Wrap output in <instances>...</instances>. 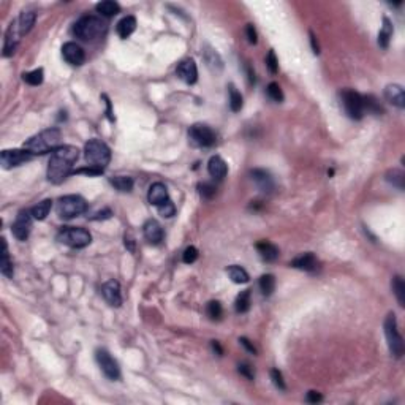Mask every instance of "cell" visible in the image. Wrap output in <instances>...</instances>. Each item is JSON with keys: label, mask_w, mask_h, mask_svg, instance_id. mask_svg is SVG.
<instances>
[{"label": "cell", "mask_w": 405, "mask_h": 405, "mask_svg": "<svg viewBox=\"0 0 405 405\" xmlns=\"http://www.w3.org/2000/svg\"><path fill=\"white\" fill-rule=\"evenodd\" d=\"M78 159L79 150L75 146L57 147L49 159V165H47V179H49V182L62 184L71 173V168H73Z\"/></svg>", "instance_id": "6da1fadb"}, {"label": "cell", "mask_w": 405, "mask_h": 405, "mask_svg": "<svg viewBox=\"0 0 405 405\" xmlns=\"http://www.w3.org/2000/svg\"><path fill=\"white\" fill-rule=\"evenodd\" d=\"M62 133L59 128H47L43 130L38 135L29 138L24 142V149H27L32 156H43L47 152H54L57 147H61Z\"/></svg>", "instance_id": "7a4b0ae2"}, {"label": "cell", "mask_w": 405, "mask_h": 405, "mask_svg": "<svg viewBox=\"0 0 405 405\" xmlns=\"http://www.w3.org/2000/svg\"><path fill=\"white\" fill-rule=\"evenodd\" d=\"M106 32V24L97 16H82L73 27L76 38L82 41H93L102 38Z\"/></svg>", "instance_id": "3957f363"}, {"label": "cell", "mask_w": 405, "mask_h": 405, "mask_svg": "<svg viewBox=\"0 0 405 405\" xmlns=\"http://www.w3.org/2000/svg\"><path fill=\"white\" fill-rule=\"evenodd\" d=\"M84 152H86V160H87L89 166H93V168L105 170L111 160L110 147L106 146V142H103L102 139H97V138L89 139L86 142Z\"/></svg>", "instance_id": "277c9868"}, {"label": "cell", "mask_w": 405, "mask_h": 405, "mask_svg": "<svg viewBox=\"0 0 405 405\" xmlns=\"http://www.w3.org/2000/svg\"><path fill=\"white\" fill-rule=\"evenodd\" d=\"M86 211H87V202L79 195H67L59 198L57 201V214L61 219L65 220L75 219L81 216V214H84Z\"/></svg>", "instance_id": "5b68a950"}, {"label": "cell", "mask_w": 405, "mask_h": 405, "mask_svg": "<svg viewBox=\"0 0 405 405\" xmlns=\"http://www.w3.org/2000/svg\"><path fill=\"white\" fill-rule=\"evenodd\" d=\"M57 241L71 248H84L92 242V236L84 228H64L59 231Z\"/></svg>", "instance_id": "8992f818"}, {"label": "cell", "mask_w": 405, "mask_h": 405, "mask_svg": "<svg viewBox=\"0 0 405 405\" xmlns=\"http://www.w3.org/2000/svg\"><path fill=\"white\" fill-rule=\"evenodd\" d=\"M385 336H386L388 347H389V351L392 353V356H396V358H402L403 350H405L403 348V339L399 334L397 320H396L394 314H388V317L385 320Z\"/></svg>", "instance_id": "52a82bcc"}, {"label": "cell", "mask_w": 405, "mask_h": 405, "mask_svg": "<svg viewBox=\"0 0 405 405\" xmlns=\"http://www.w3.org/2000/svg\"><path fill=\"white\" fill-rule=\"evenodd\" d=\"M340 100L345 113L350 119L355 121H360L364 116V105H363V95L358 92H355L351 89H345L340 92Z\"/></svg>", "instance_id": "ba28073f"}, {"label": "cell", "mask_w": 405, "mask_h": 405, "mask_svg": "<svg viewBox=\"0 0 405 405\" xmlns=\"http://www.w3.org/2000/svg\"><path fill=\"white\" fill-rule=\"evenodd\" d=\"M188 138L198 147H211L216 144V133L214 130L205 124H195L188 130Z\"/></svg>", "instance_id": "9c48e42d"}, {"label": "cell", "mask_w": 405, "mask_h": 405, "mask_svg": "<svg viewBox=\"0 0 405 405\" xmlns=\"http://www.w3.org/2000/svg\"><path fill=\"white\" fill-rule=\"evenodd\" d=\"M32 157L33 156L27 149H5L0 154V165H2V168L10 170L32 160Z\"/></svg>", "instance_id": "30bf717a"}, {"label": "cell", "mask_w": 405, "mask_h": 405, "mask_svg": "<svg viewBox=\"0 0 405 405\" xmlns=\"http://www.w3.org/2000/svg\"><path fill=\"white\" fill-rule=\"evenodd\" d=\"M97 363L102 369V372L108 377L110 380H119L121 378V369H119L117 361L106 350H97Z\"/></svg>", "instance_id": "8fae6325"}, {"label": "cell", "mask_w": 405, "mask_h": 405, "mask_svg": "<svg viewBox=\"0 0 405 405\" xmlns=\"http://www.w3.org/2000/svg\"><path fill=\"white\" fill-rule=\"evenodd\" d=\"M30 228H32V212L21 211L16 216V220H15L13 226H11V233L15 234L16 239L26 241L29 237Z\"/></svg>", "instance_id": "7c38bea8"}, {"label": "cell", "mask_w": 405, "mask_h": 405, "mask_svg": "<svg viewBox=\"0 0 405 405\" xmlns=\"http://www.w3.org/2000/svg\"><path fill=\"white\" fill-rule=\"evenodd\" d=\"M62 56L70 65H82L86 61V54L82 51V47L73 41H68L62 46Z\"/></svg>", "instance_id": "4fadbf2b"}, {"label": "cell", "mask_w": 405, "mask_h": 405, "mask_svg": "<svg viewBox=\"0 0 405 405\" xmlns=\"http://www.w3.org/2000/svg\"><path fill=\"white\" fill-rule=\"evenodd\" d=\"M102 294L106 299L110 306L113 307H119L122 304V293H121V285H119L117 280H108L106 283H103L102 287Z\"/></svg>", "instance_id": "5bb4252c"}, {"label": "cell", "mask_w": 405, "mask_h": 405, "mask_svg": "<svg viewBox=\"0 0 405 405\" xmlns=\"http://www.w3.org/2000/svg\"><path fill=\"white\" fill-rule=\"evenodd\" d=\"M176 73L187 84H195L198 79V68L193 59H185L176 68Z\"/></svg>", "instance_id": "9a60e30c"}, {"label": "cell", "mask_w": 405, "mask_h": 405, "mask_svg": "<svg viewBox=\"0 0 405 405\" xmlns=\"http://www.w3.org/2000/svg\"><path fill=\"white\" fill-rule=\"evenodd\" d=\"M250 176H252V181L257 184V187L261 190V192L271 193L272 190L276 188V185H274L272 176L268 171H265V170H254L252 173H250Z\"/></svg>", "instance_id": "2e32d148"}, {"label": "cell", "mask_w": 405, "mask_h": 405, "mask_svg": "<svg viewBox=\"0 0 405 405\" xmlns=\"http://www.w3.org/2000/svg\"><path fill=\"white\" fill-rule=\"evenodd\" d=\"M142 231H144V237L154 245H157L163 241V228L157 220H147L142 226Z\"/></svg>", "instance_id": "e0dca14e"}, {"label": "cell", "mask_w": 405, "mask_h": 405, "mask_svg": "<svg viewBox=\"0 0 405 405\" xmlns=\"http://www.w3.org/2000/svg\"><path fill=\"white\" fill-rule=\"evenodd\" d=\"M147 199L150 205L154 206H160L163 205L165 201H168V190H166L165 184L162 182H156V184H152L150 188H149V193H147Z\"/></svg>", "instance_id": "ac0fdd59"}, {"label": "cell", "mask_w": 405, "mask_h": 405, "mask_svg": "<svg viewBox=\"0 0 405 405\" xmlns=\"http://www.w3.org/2000/svg\"><path fill=\"white\" fill-rule=\"evenodd\" d=\"M385 98L392 103L394 106H397V108H403L405 106V93H403V89L402 86L399 84H389L385 87Z\"/></svg>", "instance_id": "d6986e66"}, {"label": "cell", "mask_w": 405, "mask_h": 405, "mask_svg": "<svg viewBox=\"0 0 405 405\" xmlns=\"http://www.w3.org/2000/svg\"><path fill=\"white\" fill-rule=\"evenodd\" d=\"M208 171L209 174L214 177V179H223V177L226 176V173H228V166H226L225 160L219 156H214L211 157L209 163H208Z\"/></svg>", "instance_id": "ffe728a7"}, {"label": "cell", "mask_w": 405, "mask_h": 405, "mask_svg": "<svg viewBox=\"0 0 405 405\" xmlns=\"http://www.w3.org/2000/svg\"><path fill=\"white\" fill-rule=\"evenodd\" d=\"M291 266L296 268V269H301V271H315L317 266H318V261H317L314 254L307 252V254H302L299 257H296L291 261Z\"/></svg>", "instance_id": "44dd1931"}, {"label": "cell", "mask_w": 405, "mask_h": 405, "mask_svg": "<svg viewBox=\"0 0 405 405\" xmlns=\"http://www.w3.org/2000/svg\"><path fill=\"white\" fill-rule=\"evenodd\" d=\"M18 29V24H13L11 22V26L8 27L7 30V35H5V44H4V56L5 57H10L13 56L15 51H16V46H18V35L15 30ZM21 37V35H19Z\"/></svg>", "instance_id": "7402d4cb"}, {"label": "cell", "mask_w": 405, "mask_h": 405, "mask_svg": "<svg viewBox=\"0 0 405 405\" xmlns=\"http://www.w3.org/2000/svg\"><path fill=\"white\" fill-rule=\"evenodd\" d=\"M35 21H37V13L35 11L32 10L22 11L18 19V32L21 33V37L32 30V27L35 26Z\"/></svg>", "instance_id": "603a6c76"}, {"label": "cell", "mask_w": 405, "mask_h": 405, "mask_svg": "<svg viewBox=\"0 0 405 405\" xmlns=\"http://www.w3.org/2000/svg\"><path fill=\"white\" fill-rule=\"evenodd\" d=\"M257 250H258V254L260 257L263 258L265 261H276L279 258V248L277 245H274L271 244L269 241H260L257 244Z\"/></svg>", "instance_id": "cb8c5ba5"}, {"label": "cell", "mask_w": 405, "mask_h": 405, "mask_svg": "<svg viewBox=\"0 0 405 405\" xmlns=\"http://www.w3.org/2000/svg\"><path fill=\"white\" fill-rule=\"evenodd\" d=\"M136 29V19L133 16H125L122 18L121 21L117 22V33H119V37L121 38H128L130 35H132Z\"/></svg>", "instance_id": "d4e9b609"}, {"label": "cell", "mask_w": 405, "mask_h": 405, "mask_svg": "<svg viewBox=\"0 0 405 405\" xmlns=\"http://www.w3.org/2000/svg\"><path fill=\"white\" fill-rule=\"evenodd\" d=\"M392 33H394L392 22L388 18H383V26H382V29H380V33H378V44H380V47H383V49H388L389 41L392 38Z\"/></svg>", "instance_id": "484cf974"}, {"label": "cell", "mask_w": 405, "mask_h": 405, "mask_svg": "<svg viewBox=\"0 0 405 405\" xmlns=\"http://www.w3.org/2000/svg\"><path fill=\"white\" fill-rule=\"evenodd\" d=\"M0 271L5 277L11 279L15 274V269H13V263H11L10 260V255H8V247H7V241L2 239V260H0Z\"/></svg>", "instance_id": "4316f807"}, {"label": "cell", "mask_w": 405, "mask_h": 405, "mask_svg": "<svg viewBox=\"0 0 405 405\" xmlns=\"http://www.w3.org/2000/svg\"><path fill=\"white\" fill-rule=\"evenodd\" d=\"M95 10L105 18H113L116 16L119 11H121V5L117 2H113V0H105V2H100L95 5Z\"/></svg>", "instance_id": "83f0119b"}, {"label": "cell", "mask_w": 405, "mask_h": 405, "mask_svg": "<svg viewBox=\"0 0 405 405\" xmlns=\"http://www.w3.org/2000/svg\"><path fill=\"white\" fill-rule=\"evenodd\" d=\"M51 208H53V199H43L37 206H33L30 209L32 217L37 219V220H44L47 214L51 212Z\"/></svg>", "instance_id": "f1b7e54d"}, {"label": "cell", "mask_w": 405, "mask_h": 405, "mask_svg": "<svg viewBox=\"0 0 405 405\" xmlns=\"http://www.w3.org/2000/svg\"><path fill=\"white\" fill-rule=\"evenodd\" d=\"M110 182L119 192H130L133 188V179L128 176H114L110 179Z\"/></svg>", "instance_id": "f546056e"}, {"label": "cell", "mask_w": 405, "mask_h": 405, "mask_svg": "<svg viewBox=\"0 0 405 405\" xmlns=\"http://www.w3.org/2000/svg\"><path fill=\"white\" fill-rule=\"evenodd\" d=\"M226 274H228V277L234 282V283H247L248 282V274L244 268L237 266V265H233L226 269Z\"/></svg>", "instance_id": "4dcf8cb0"}, {"label": "cell", "mask_w": 405, "mask_h": 405, "mask_svg": "<svg viewBox=\"0 0 405 405\" xmlns=\"http://www.w3.org/2000/svg\"><path fill=\"white\" fill-rule=\"evenodd\" d=\"M250 296H252L250 290H244L242 293L237 294L236 302H234V307H236L237 314H245L250 309V304H252V302H250Z\"/></svg>", "instance_id": "1f68e13d"}, {"label": "cell", "mask_w": 405, "mask_h": 405, "mask_svg": "<svg viewBox=\"0 0 405 405\" xmlns=\"http://www.w3.org/2000/svg\"><path fill=\"white\" fill-rule=\"evenodd\" d=\"M260 290L265 296H271L272 291L276 290V277L272 274H265L260 277Z\"/></svg>", "instance_id": "d6a6232c"}, {"label": "cell", "mask_w": 405, "mask_h": 405, "mask_svg": "<svg viewBox=\"0 0 405 405\" xmlns=\"http://www.w3.org/2000/svg\"><path fill=\"white\" fill-rule=\"evenodd\" d=\"M244 106V100H242V95L241 92L237 90L233 84H230V108L233 113H237L241 111Z\"/></svg>", "instance_id": "836d02e7"}, {"label": "cell", "mask_w": 405, "mask_h": 405, "mask_svg": "<svg viewBox=\"0 0 405 405\" xmlns=\"http://www.w3.org/2000/svg\"><path fill=\"white\" fill-rule=\"evenodd\" d=\"M363 105H364V111L372 113V114H382L383 108L380 106L378 100L374 95H363Z\"/></svg>", "instance_id": "e575fe53"}, {"label": "cell", "mask_w": 405, "mask_h": 405, "mask_svg": "<svg viewBox=\"0 0 405 405\" xmlns=\"http://www.w3.org/2000/svg\"><path fill=\"white\" fill-rule=\"evenodd\" d=\"M392 290H394L399 306L403 307L405 306V283H403L400 276H396L394 279H392Z\"/></svg>", "instance_id": "d590c367"}, {"label": "cell", "mask_w": 405, "mask_h": 405, "mask_svg": "<svg viewBox=\"0 0 405 405\" xmlns=\"http://www.w3.org/2000/svg\"><path fill=\"white\" fill-rule=\"evenodd\" d=\"M22 79L30 86H40L44 79V71H43V68H37L33 71H29V73H24Z\"/></svg>", "instance_id": "8d00e7d4"}, {"label": "cell", "mask_w": 405, "mask_h": 405, "mask_svg": "<svg viewBox=\"0 0 405 405\" xmlns=\"http://www.w3.org/2000/svg\"><path fill=\"white\" fill-rule=\"evenodd\" d=\"M386 181L397 187L399 190H403V181H405V174L400 170H389L386 173Z\"/></svg>", "instance_id": "74e56055"}, {"label": "cell", "mask_w": 405, "mask_h": 405, "mask_svg": "<svg viewBox=\"0 0 405 405\" xmlns=\"http://www.w3.org/2000/svg\"><path fill=\"white\" fill-rule=\"evenodd\" d=\"M205 59H206V62H208V65L212 68V70H222V59H220V56L214 51V49H206V53H205Z\"/></svg>", "instance_id": "f35d334b"}, {"label": "cell", "mask_w": 405, "mask_h": 405, "mask_svg": "<svg viewBox=\"0 0 405 405\" xmlns=\"http://www.w3.org/2000/svg\"><path fill=\"white\" fill-rule=\"evenodd\" d=\"M266 93H268V97L272 100V102H276V103H282L283 102V92L280 89V86L277 84V82H271V84L268 86L266 89Z\"/></svg>", "instance_id": "ab89813d"}, {"label": "cell", "mask_w": 405, "mask_h": 405, "mask_svg": "<svg viewBox=\"0 0 405 405\" xmlns=\"http://www.w3.org/2000/svg\"><path fill=\"white\" fill-rule=\"evenodd\" d=\"M206 312H208V315H209L211 320H220L222 315H223V309H222V306H220L219 301H211L208 304Z\"/></svg>", "instance_id": "60d3db41"}, {"label": "cell", "mask_w": 405, "mask_h": 405, "mask_svg": "<svg viewBox=\"0 0 405 405\" xmlns=\"http://www.w3.org/2000/svg\"><path fill=\"white\" fill-rule=\"evenodd\" d=\"M198 188H199V195L205 198V199H212L214 196H216V193H217L216 187H214L212 184H208V182L199 184Z\"/></svg>", "instance_id": "b9f144b4"}, {"label": "cell", "mask_w": 405, "mask_h": 405, "mask_svg": "<svg viewBox=\"0 0 405 405\" xmlns=\"http://www.w3.org/2000/svg\"><path fill=\"white\" fill-rule=\"evenodd\" d=\"M196 258H198V250H196V247L190 245V247H187L184 250V255H182L184 263L192 265V263H195V261H196Z\"/></svg>", "instance_id": "7bdbcfd3"}, {"label": "cell", "mask_w": 405, "mask_h": 405, "mask_svg": "<svg viewBox=\"0 0 405 405\" xmlns=\"http://www.w3.org/2000/svg\"><path fill=\"white\" fill-rule=\"evenodd\" d=\"M266 67H268V70L271 71L272 75H276V73H277V70H279V61H277V57H276V53H274L272 49L268 53V57H266Z\"/></svg>", "instance_id": "ee69618b"}, {"label": "cell", "mask_w": 405, "mask_h": 405, "mask_svg": "<svg viewBox=\"0 0 405 405\" xmlns=\"http://www.w3.org/2000/svg\"><path fill=\"white\" fill-rule=\"evenodd\" d=\"M159 212L162 214L163 217H166V219L173 217V216H174V212H176V208H174V205H173V201L168 199V201H165L163 205H160V206H159Z\"/></svg>", "instance_id": "f6af8a7d"}, {"label": "cell", "mask_w": 405, "mask_h": 405, "mask_svg": "<svg viewBox=\"0 0 405 405\" xmlns=\"http://www.w3.org/2000/svg\"><path fill=\"white\" fill-rule=\"evenodd\" d=\"M271 378H272V383L276 385L279 389H285V388H287V385H285V382H283V375H282V372L279 371V369H272V371H271Z\"/></svg>", "instance_id": "bcb514c9"}, {"label": "cell", "mask_w": 405, "mask_h": 405, "mask_svg": "<svg viewBox=\"0 0 405 405\" xmlns=\"http://www.w3.org/2000/svg\"><path fill=\"white\" fill-rule=\"evenodd\" d=\"M239 374H241V375H244L247 380H254V378H255V372H254V369L250 367V364H247V363H242V364H239Z\"/></svg>", "instance_id": "7dc6e473"}, {"label": "cell", "mask_w": 405, "mask_h": 405, "mask_svg": "<svg viewBox=\"0 0 405 405\" xmlns=\"http://www.w3.org/2000/svg\"><path fill=\"white\" fill-rule=\"evenodd\" d=\"M245 33H247V40L250 44H257L258 41V35H257V30L254 27V24H247V27H245Z\"/></svg>", "instance_id": "c3c4849f"}, {"label": "cell", "mask_w": 405, "mask_h": 405, "mask_svg": "<svg viewBox=\"0 0 405 405\" xmlns=\"http://www.w3.org/2000/svg\"><path fill=\"white\" fill-rule=\"evenodd\" d=\"M75 173L81 174V173H84V174H89V176H98L103 173V170H98V168H93V166H87V168H81V170H76Z\"/></svg>", "instance_id": "681fc988"}, {"label": "cell", "mask_w": 405, "mask_h": 405, "mask_svg": "<svg viewBox=\"0 0 405 405\" xmlns=\"http://www.w3.org/2000/svg\"><path fill=\"white\" fill-rule=\"evenodd\" d=\"M321 399H323V396H321L320 392H317V391H309V392H307V396H306V400H307V402H311V403H317V402H320Z\"/></svg>", "instance_id": "f907efd6"}, {"label": "cell", "mask_w": 405, "mask_h": 405, "mask_svg": "<svg viewBox=\"0 0 405 405\" xmlns=\"http://www.w3.org/2000/svg\"><path fill=\"white\" fill-rule=\"evenodd\" d=\"M111 216H113L111 209H103V211L95 214V216L92 217V220H106V219H110Z\"/></svg>", "instance_id": "816d5d0a"}, {"label": "cell", "mask_w": 405, "mask_h": 405, "mask_svg": "<svg viewBox=\"0 0 405 405\" xmlns=\"http://www.w3.org/2000/svg\"><path fill=\"white\" fill-rule=\"evenodd\" d=\"M102 98L105 100V103H106V116H108V119L111 122H114V116H113V110H111V102H110V98L106 97V95H102Z\"/></svg>", "instance_id": "f5cc1de1"}, {"label": "cell", "mask_w": 405, "mask_h": 405, "mask_svg": "<svg viewBox=\"0 0 405 405\" xmlns=\"http://www.w3.org/2000/svg\"><path fill=\"white\" fill-rule=\"evenodd\" d=\"M125 247H127L132 254H135V239L132 237V234H125Z\"/></svg>", "instance_id": "db71d44e"}, {"label": "cell", "mask_w": 405, "mask_h": 405, "mask_svg": "<svg viewBox=\"0 0 405 405\" xmlns=\"http://www.w3.org/2000/svg\"><path fill=\"white\" fill-rule=\"evenodd\" d=\"M239 342H241V343L244 345V347H245V348H247V350H248L250 353H254V355L257 353V348L254 347V345H252V343H250V340H248V339H245V337H241V339H239Z\"/></svg>", "instance_id": "11a10c76"}, {"label": "cell", "mask_w": 405, "mask_h": 405, "mask_svg": "<svg viewBox=\"0 0 405 405\" xmlns=\"http://www.w3.org/2000/svg\"><path fill=\"white\" fill-rule=\"evenodd\" d=\"M311 43H312V49H314V53L315 54H318L320 53V47H318V43H317V37L315 35L311 32Z\"/></svg>", "instance_id": "9f6ffc18"}, {"label": "cell", "mask_w": 405, "mask_h": 405, "mask_svg": "<svg viewBox=\"0 0 405 405\" xmlns=\"http://www.w3.org/2000/svg\"><path fill=\"white\" fill-rule=\"evenodd\" d=\"M212 348H214V350H217V353H219V355H222V353H223V351H222V348H220V345H219V342H216V340L212 342Z\"/></svg>", "instance_id": "6f0895ef"}]
</instances>
